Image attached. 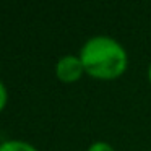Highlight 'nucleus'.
<instances>
[{
  "mask_svg": "<svg viewBox=\"0 0 151 151\" xmlns=\"http://www.w3.org/2000/svg\"><path fill=\"white\" fill-rule=\"evenodd\" d=\"M88 151H114L111 146H109L107 143H102V141H98V143H93L91 146H89Z\"/></svg>",
  "mask_w": 151,
  "mask_h": 151,
  "instance_id": "4",
  "label": "nucleus"
},
{
  "mask_svg": "<svg viewBox=\"0 0 151 151\" xmlns=\"http://www.w3.org/2000/svg\"><path fill=\"white\" fill-rule=\"evenodd\" d=\"M0 151H36L24 141H5L0 145Z\"/></svg>",
  "mask_w": 151,
  "mask_h": 151,
  "instance_id": "3",
  "label": "nucleus"
},
{
  "mask_svg": "<svg viewBox=\"0 0 151 151\" xmlns=\"http://www.w3.org/2000/svg\"><path fill=\"white\" fill-rule=\"evenodd\" d=\"M85 68L81 63V59H76L73 55H67L59 60L57 63V75L63 81H73L80 76L81 70Z\"/></svg>",
  "mask_w": 151,
  "mask_h": 151,
  "instance_id": "2",
  "label": "nucleus"
},
{
  "mask_svg": "<svg viewBox=\"0 0 151 151\" xmlns=\"http://www.w3.org/2000/svg\"><path fill=\"white\" fill-rule=\"evenodd\" d=\"M150 80H151V67H150Z\"/></svg>",
  "mask_w": 151,
  "mask_h": 151,
  "instance_id": "6",
  "label": "nucleus"
},
{
  "mask_svg": "<svg viewBox=\"0 0 151 151\" xmlns=\"http://www.w3.org/2000/svg\"><path fill=\"white\" fill-rule=\"evenodd\" d=\"M5 99H7V93H5V88H4V85H2V81H0V109L4 107Z\"/></svg>",
  "mask_w": 151,
  "mask_h": 151,
  "instance_id": "5",
  "label": "nucleus"
},
{
  "mask_svg": "<svg viewBox=\"0 0 151 151\" xmlns=\"http://www.w3.org/2000/svg\"><path fill=\"white\" fill-rule=\"evenodd\" d=\"M80 59L86 72L98 78H114L127 65L124 47L106 36L91 37L83 46Z\"/></svg>",
  "mask_w": 151,
  "mask_h": 151,
  "instance_id": "1",
  "label": "nucleus"
}]
</instances>
